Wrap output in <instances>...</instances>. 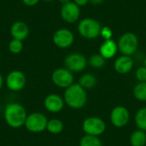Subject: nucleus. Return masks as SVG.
Segmentation results:
<instances>
[{"instance_id":"obj_1","label":"nucleus","mask_w":146,"mask_h":146,"mask_svg":"<svg viewBox=\"0 0 146 146\" xmlns=\"http://www.w3.org/2000/svg\"><path fill=\"white\" fill-rule=\"evenodd\" d=\"M3 117L5 122L9 127L17 129L24 127L27 114L23 105L13 102L6 104L3 111Z\"/></svg>"},{"instance_id":"obj_2","label":"nucleus","mask_w":146,"mask_h":146,"mask_svg":"<svg viewBox=\"0 0 146 146\" xmlns=\"http://www.w3.org/2000/svg\"><path fill=\"white\" fill-rule=\"evenodd\" d=\"M63 99L68 107L79 110L86 105L87 96L85 89L80 84H73L65 89Z\"/></svg>"},{"instance_id":"obj_3","label":"nucleus","mask_w":146,"mask_h":146,"mask_svg":"<svg viewBox=\"0 0 146 146\" xmlns=\"http://www.w3.org/2000/svg\"><path fill=\"white\" fill-rule=\"evenodd\" d=\"M102 27L93 18H85L79 22L78 32L80 36L87 39H94L100 35Z\"/></svg>"},{"instance_id":"obj_4","label":"nucleus","mask_w":146,"mask_h":146,"mask_svg":"<svg viewBox=\"0 0 146 146\" xmlns=\"http://www.w3.org/2000/svg\"><path fill=\"white\" fill-rule=\"evenodd\" d=\"M48 123L47 117L40 112H33L27 115L24 127L26 129L33 133H39L46 130Z\"/></svg>"},{"instance_id":"obj_5","label":"nucleus","mask_w":146,"mask_h":146,"mask_svg":"<svg viewBox=\"0 0 146 146\" xmlns=\"http://www.w3.org/2000/svg\"><path fill=\"white\" fill-rule=\"evenodd\" d=\"M118 50L125 56H131L134 54L139 46L138 37L133 33H126L121 36L117 43Z\"/></svg>"},{"instance_id":"obj_6","label":"nucleus","mask_w":146,"mask_h":146,"mask_svg":"<svg viewBox=\"0 0 146 146\" xmlns=\"http://www.w3.org/2000/svg\"><path fill=\"white\" fill-rule=\"evenodd\" d=\"M6 86L11 92H20L27 85V77L22 71L12 70L10 71L5 80Z\"/></svg>"},{"instance_id":"obj_7","label":"nucleus","mask_w":146,"mask_h":146,"mask_svg":"<svg viewBox=\"0 0 146 146\" xmlns=\"http://www.w3.org/2000/svg\"><path fill=\"white\" fill-rule=\"evenodd\" d=\"M51 80L56 86L66 89L74 84V75L66 68H59L53 71Z\"/></svg>"},{"instance_id":"obj_8","label":"nucleus","mask_w":146,"mask_h":146,"mask_svg":"<svg viewBox=\"0 0 146 146\" xmlns=\"http://www.w3.org/2000/svg\"><path fill=\"white\" fill-rule=\"evenodd\" d=\"M82 129L86 134L92 136H99L103 134L106 129L105 122L99 117H88L82 124Z\"/></svg>"},{"instance_id":"obj_9","label":"nucleus","mask_w":146,"mask_h":146,"mask_svg":"<svg viewBox=\"0 0 146 146\" xmlns=\"http://www.w3.org/2000/svg\"><path fill=\"white\" fill-rule=\"evenodd\" d=\"M87 64V61L80 53H71L68 55L64 59V66L67 69L73 72L83 71Z\"/></svg>"},{"instance_id":"obj_10","label":"nucleus","mask_w":146,"mask_h":146,"mask_svg":"<svg viewBox=\"0 0 146 146\" xmlns=\"http://www.w3.org/2000/svg\"><path fill=\"white\" fill-rule=\"evenodd\" d=\"M52 41L56 47L66 49L73 44L74 41V36L69 29L60 28L54 33L52 36Z\"/></svg>"},{"instance_id":"obj_11","label":"nucleus","mask_w":146,"mask_h":146,"mask_svg":"<svg viewBox=\"0 0 146 146\" xmlns=\"http://www.w3.org/2000/svg\"><path fill=\"white\" fill-rule=\"evenodd\" d=\"M60 15L65 22L74 23L80 18V9L75 3L70 1L65 4H62L60 10Z\"/></svg>"},{"instance_id":"obj_12","label":"nucleus","mask_w":146,"mask_h":146,"mask_svg":"<svg viewBox=\"0 0 146 146\" xmlns=\"http://www.w3.org/2000/svg\"><path fill=\"white\" fill-rule=\"evenodd\" d=\"M130 118L129 112L127 109L123 106H117L113 109L110 114V121L115 127H125Z\"/></svg>"},{"instance_id":"obj_13","label":"nucleus","mask_w":146,"mask_h":146,"mask_svg":"<svg viewBox=\"0 0 146 146\" xmlns=\"http://www.w3.org/2000/svg\"><path fill=\"white\" fill-rule=\"evenodd\" d=\"M64 99L57 94H49L44 100V109L50 113H58L64 107Z\"/></svg>"},{"instance_id":"obj_14","label":"nucleus","mask_w":146,"mask_h":146,"mask_svg":"<svg viewBox=\"0 0 146 146\" xmlns=\"http://www.w3.org/2000/svg\"><path fill=\"white\" fill-rule=\"evenodd\" d=\"M9 33L12 38L23 41L29 35V28L27 23H25L24 21H17L11 25Z\"/></svg>"},{"instance_id":"obj_15","label":"nucleus","mask_w":146,"mask_h":146,"mask_svg":"<svg viewBox=\"0 0 146 146\" xmlns=\"http://www.w3.org/2000/svg\"><path fill=\"white\" fill-rule=\"evenodd\" d=\"M114 67L117 73L121 74H125L132 70L133 67V61L131 56L123 55L115 60Z\"/></svg>"},{"instance_id":"obj_16","label":"nucleus","mask_w":146,"mask_h":146,"mask_svg":"<svg viewBox=\"0 0 146 146\" xmlns=\"http://www.w3.org/2000/svg\"><path fill=\"white\" fill-rule=\"evenodd\" d=\"M118 50L117 44L111 38L105 40L100 46L99 54L102 55L105 59H110L115 56Z\"/></svg>"},{"instance_id":"obj_17","label":"nucleus","mask_w":146,"mask_h":146,"mask_svg":"<svg viewBox=\"0 0 146 146\" xmlns=\"http://www.w3.org/2000/svg\"><path fill=\"white\" fill-rule=\"evenodd\" d=\"M132 146H145L146 144V134L145 131L140 129L134 131L130 137Z\"/></svg>"},{"instance_id":"obj_18","label":"nucleus","mask_w":146,"mask_h":146,"mask_svg":"<svg viewBox=\"0 0 146 146\" xmlns=\"http://www.w3.org/2000/svg\"><path fill=\"white\" fill-rule=\"evenodd\" d=\"M46 130L51 134H59L63 130V123L58 119H51L48 121Z\"/></svg>"},{"instance_id":"obj_19","label":"nucleus","mask_w":146,"mask_h":146,"mask_svg":"<svg viewBox=\"0 0 146 146\" xmlns=\"http://www.w3.org/2000/svg\"><path fill=\"white\" fill-rule=\"evenodd\" d=\"M79 84L84 89H89L95 86V85L97 84V79L92 74H85L80 78Z\"/></svg>"},{"instance_id":"obj_20","label":"nucleus","mask_w":146,"mask_h":146,"mask_svg":"<svg viewBox=\"0 0 146 146\" xmlns=\"http://www.w3.org/2000/svg\"><path fill=\"white\" fill-rule=\"evenodd\" d=\"M135 122L137 127L146 132V108L140 109L135 115Z\"/></svg>"},{"instance_id":"obj_21","label":"nucleus","mask_w":146,"mask_h":146,"mask_svg":"<svg viewBox=\"0 0 146 146\" xmlns=\"http://www.w3.org/2000/svg\"><path fill=\"white\" fill-rule=\"evenodd\" d=\"M133 95L139 101H146V81L136 85L133 89Z\"/></svg>"},{"instance_id":"obj_22","label":"nucleus","mask_w":146,"mask_h":146,"mask_svg":"<svg viewBox=\"0 0 146 146\" xmlns=\"http://www.w3.org/2000/svg\"><path fill=\"white\" fill-rule=\"evenodd\" d=\"M80 146H102V143L97 136L86 134L80 139Z\"/></svg>"},{"instance_id":"obj_23","label":"nucleus","mask_w":146,"mask_h":146,"mask_svg":"<svg viewBox=\"0 0 146 146\" xmlns=\"http://www.w3.org/2000/svg\"><path fill=\"white\" fill-rule=\"evenodd\" d=\"M8 48L10 53L15 55L20 54L23 50V42L18 39L12 38L8 44Z\"/></svg>"},{"instance_id":"obj_24","label":"nucleus","mask_w":146,"mask_h":146,"mask_svg":"<svg viewBox=\"0 0 146 146\" xmlns=\"http://www.w3.org/2000/svg\"><path fill=\"white\" fill-rule=\"evenodd\" d=\"M106 59L100 54H94L92 55L89 59V64L95 68H100L104 66Z\"/></svg>"},{"instance_id":"obj_25","label":"nucleus","mask_w":146,"mask_h":146,"mask_svg":"<svg viewBox=\"0 0 146 146\" xmlns=\"http://www.w3.org/2000/svg\"><path fill=\"white\" fill-rule=\"evenodd\" d=\"M136 78L140 82H145L146 81V67H141L137 69L136 71Z\"/></svg>"},{"instance_id":"obj_26","label":"nucleus","mask_w":146,"mask_h":146,"mask_svg":"<svg viewBox=\"0 0 146 146\" xmlns=\"http://www.w3.org/2000/svg\"><path fill=\"white\" fill-rule=\"evenodd\" d=\"M100 35H101L105 40L111 39L112 36H113V32H112V30H111L110 27H102V29H101Z\"/></svg>"},{"instance_id":"obj_27","label":"nucleus","mask_w":146,"mask_h":146,"mask_svg":"<svg viewBox=\"0 0 146 146\" xmlns=\"http://www.w3.org/2000/svg\"><path fill=\"white\" fill-rule=\"evenodd\" d=\"M39 1H40V0H22V3H23L26 6L33 7V6H35L36 4H38Z\"/></svg>"},{"instance_id":"obj_28","label":"nucleus","mask_w":146,"mask_h":146,"mask_svg":"<svg viewBox=\"0 0 146 146\" xmlns=\"http://www.w3.org/2000/svg\"><path fill=\"white\" fill-rule=\"evenodd\" d=\"M88 2H89V0H74V3H75L79 7L85 6L86 4H87Z\"/></svg>"},{"instance_id":"obj_29","label":"nucleus","mask_w":146,"mask_h":146,"mask_svg":"<svg viewBox=\"0 0 146 146\" xmlns=\"http://www.w3.org/2000/svg\"><path fill=\"white\" fill-rule=\"evenodd\" d=\"M104 0H89V2L93 4V5H98V4H100L104 2Z\"/></svg>"},{"instance_id":"obj_30","label":"nucleus","mask_w":146,"mask_h":146,"mask_svg":"<svg viewBox=\"0 0 146 146\" xmlns=\"http://www.w3.org/2000/svg\"><path fill=\"white\" fill-rule=\"evenodd\" d=\"M3 83H4V80H3V77L2 76V74H0V90L2 89L3 86Z\"/></svg>"},{"instance_id":"obj_31","label":"nucleus","mask_w":146,"mask_h":146,"mask_svg":"<svg viewBox=\"0 0 146 146\" xmlns=\"http://www.w3.org/2000/svg\"><path fill=\"white\" fill-rule=\"evenodd\" d=\"M62 4H65V3H68V2H70V0H58Z\"/></svg>"},{"instance_id":"obj_32","label":"nucleus","mask_w":146,"mask_h":146,"mask_svg":"<svg viewBox=\"0 0 146 146\" xmlns=\"http://www.w3.org/2000/svg\"><path fill=\"white\" fill-rule=\"evenodd\" d=\"M42 1H44V2H51V1H54V0H42Z\"/></svg>"},{"instance_id":"obj_33","label":"nucleus","mask_w":146,"mask_h":146,"mask_svg":"<svg viewBox=\"0 0 146 146\" xmlns=\"http://www.w3.org/2000/svg\"><path fill=\"white\" fill-rule=\"evenodd\" d=\"M145 67H146V58L145 60Z\"/></svg>"},{"instance_id":"obj_34","label":"nucleus","mask_w":146,"mask_h":146,"mask_svg":"<svg viewBox=\"0 0 146 146\" xmlns=\"http://www.w3.org/2000/svg\"><path fill=\"white\" fill-rule=\"evenodd\" d=\"M145 134H146V132H145Z\"/></svg>"}]
</instances>
